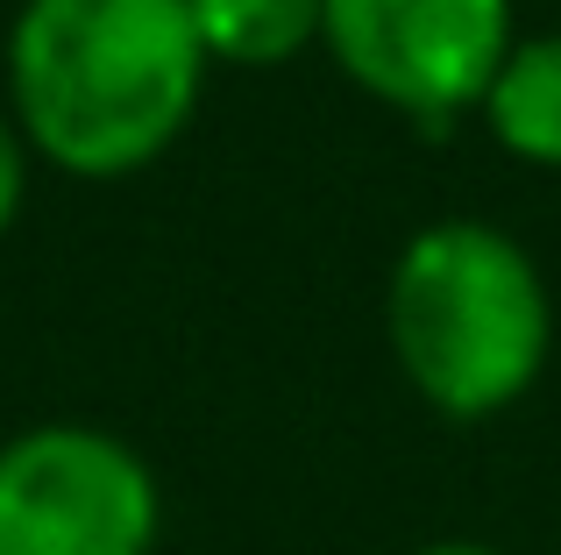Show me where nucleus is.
<instances>
[{
    "instance_id": "obj_1",
    "label": "nucleus",
    "mask_w": 561,
    "mask_h": 555,
    "mask_svg": "<svg viewBox=\"0 0 561 555\" xmlns=\"http://www.w3.org/2000/svg\"><path fill=\"white\" fill-rule=\"evenodd\" d=\"M206 43L185 0H22L8 29L14 128L57 171L122 179L185 136Z\"/></svg>"
},
{
    "instance_id": "obj_2",
    "label": "nucleus",
    "mask_w": 561,
    "mask_h": 555,
    "mask_svg": "<svg viewBox=\"0 0 561 555\" xmlns=\"http://www.w3.org/2000/svg\"><path fill=\"white\" fill-rule=\"evenodd\" d=\"M383 335L434 414L491 420L534 392L554 349V299L540 264L491 222H434L398 250L383 285Z\"/></svg>"
},
{
    "instance_id": "obj_3",
    "label": "nucleus",
    "mask_w": 561,
    "mask_h": 555,
    "mask_svg": "<svg viewBox=\"0 0 561 555\" xmlns=\"http://www.w3.org/2000/svg\"><path fill=\"white\" fill-rule=\"evenodd\" d=\"M157 477L122 434L28 428L0 449V555H150Z\"/></svg>"
},
{
    "instance_id": "obj_4",
    "label": "nucleus",
    "mask_w": 561,
    "mask_h": 555,
    "mask_svg": "<svg viewBox=\"0 0 561 555\" xmlns=\"http://www.w3.org/2000/svg\"><path fill=\"white\" fill-rule=\"evenodd\" d=\"M320 36L363 93L440 128L483 107L512 57V0H328Z\"/></svg>"
},
{
    "instance_id": "obj_5",
    "label": "nucleus",
    "mask_w": 561,
    "mask_h": 555,
    "mask_svg": "<svg viewBox=\"0 0 561 555\" xmlns=\"http://www.w3.org/2000/svg\"><path fill=\"white\" fill-rule=\"evenodd\" d=\"M483 114L512 157L561 171V36L512 43V57L497 65L491 93H483Z\"/></svg>"
},
{
    "instance_id": "obj_6",
    "label": "nucleus",
    "mask_w": 561,
    "mask_h": 555,
    "mask_svg": "<svg viewBox=\"0 0 561 555\" xmlns=\"http://www.w3.org/2000/svg\"><path fill=\"white\" fill-rule=\"evenodd\" d=\"M206 57L220 65H285L320 36L328 0H185Z\"/></svg>"
},
{
    "instance_id": "obj_7",
    "label": "nucleus",
    "mask_w": 561,
    "mask_h": 555,
    "mask_svg": "<svg viewBox=\"0 0 561 555\" xmlns=\"http://www.w3.org/2000/svg\"><path fill=\"white\" fill-rule=\"evenodd\" d=\"M22 193H28V143L14 128V114H0V228L22 214Z\"/></svg>"
},
{
    "instance_id": "obj_8",
    "label": "nucleus",
    "mask_w": 561,
    "mask_h": 555,
    "mask_svg": "<svg viewBox=\"0 0 561 555\" xmlns=\"http://www.w3.org/2000/svg\"><path fill=\"white\" fill-rule=\"evenodd\" d=\"M412 555H505V548H491V542H426Z\"/></svg>"
}]
</instances>
